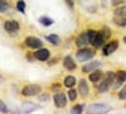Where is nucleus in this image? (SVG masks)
<instances>
[{
	"instance_id": "obj_31",
	"label": "nucleus",
	"mask_w": 126,
	"mask_h": 114,
	"mask_svg": "<svg viewBox=\"0 0 126 114\" xmlns=\"http://www.w3.org/2000/svg\"><path fill=\"white\" fill-rule=\"evenodd\" d=\"M64 1L68 4L69 8H73V5H75V4H73V0H64Z\"/></svg>"
},
{
	"instance_id": "obj_23",
	"label": "nucleus",
	"mask_w": 126,
	"mask_h": 114,
	"mask_svg": "<svg viewBox=\"0 0 126 114\" xmlns=\"http://www.w3.org/2000/svg\"><path fill=\"white\" fill-rule=\"evenodd\" d=\"M16 9L19 10L20 13H24V12H25V1H23V0H19L18 4H16Z\"/></svg>"
},
{
	"instance_id": "obj_16",
	"label": "nucleus",
	"mask_w": 126,
	"mask_h": 114,
	"mask_svg": "<svg viewBox=\"0 0 126 114\" xmlns=\"http://www.w3.org/2000/svg\"><path fill=\"white\" fill-rule=\"evenodd\" d=\"M101 76H102V72L98 71V70H94L92 74L90 75V80H91L92 82H97V81L101 79Z\"/></svg>"
},
{
	"instance_id": "obj_15",
	"label": "nucleus",
	"mask_w": 126,
	"mask_h": 114,
	"mask_svg": "<svg viewBox=\"0 0 126 114\" xmlns=\"http://www.w3.org/2000/svg\"><path fill=\"white\" fill-rule=\"evenodd\" d=\"M113 23L117 24L119 27H125L126 25V17L122 15H115L113 18Z\"/></svg>"
},
{
	"instance_id": "obj_33",
	"label": "nucleus",
	"mask_w": 126,
	"mask_h": 114,
	"mask_svg": "<svg viewBox=\"0 0 126 114\" xmlns=\"http://www.w3.org/2000/svg\"><path fill=\"white\" fill-rule=\"evenodd\" d=\"M1 82H3V77H1V76H0V84H1Z\"/></svg>"
},
{
	"instance_id": "obj_14",
	"label": "nucleus",
	"mask_w": 126,
	"mask_h": 114,
	"mask_svg": "<svg viewBox=\"0 0 126 114\" xmlns=\"http://www.w3.org/2000/svg\"><path fill=\"white\" fill-rule=\"evenodd\" d=\"M78 90H79V92H81V94H82L83 96H87V95H88L90 89H88V86H87V82H86L85 80H81V81H79Z\"/></svg>"
},
{
	"instance_id": "obj_12",
	"label": "nucleus",
	"mask_w": 126,
	"mask_h": 114,
	"mask_svg": "<svg viewBox=\"0 0 126 114\" xmlns=\"http://www.w3.org/2000/svg\"><path fill=\"white\" fill-rule=\"evenodd\" d=\"M103 42H105V37L102 36V33H97L96 34V37L93 38V41H92V45H93V47H96V48H100L102 45H103Z\"/></svg>"
},
{
	"instance_id": "obj_28",
	"label": "nucleus",
	"mask_w": 126,
	"mask_h": 114,
	"mask_svg": "<svg viewBox=\"0 0 126 114\" xmlns=\"http://www.w3.org/2000/svg\"><path fill=\"white\" fill-rule=\"evenodd\" d=\"M119 98L121 99V100H126V86L120 91V94H119Z\"/></svg>"
},
{
	"instance_id": "obj_1",
	"label": "nucleus",
	"mask_w": 126,
	"mask_h": 114,
	"mask_svg": "<svg viewBox=\"0 0 126 114\" xmlns=\"http://www.w3.org/2000/svg\"><path fill=\"white\" fill-rule=\"evenodd\" d=\"M113 79H115V74H113V72H109L107 76L105 77V80L98 85V91L100 92H106L110 89L111 84L113 82Z\"/></svg>"
},
{
	"instance_id": "obj_30",
	"label": "nucleus",
	"mask_w": 126,
	"mask_h": 114,
	"mask_svg": "<svg viewBox=\"0 0 126 114\" xmlns=\"http://www.w3.org/2000/svg\"><path fill=\"white\" fill-rule=\"evenodd\" d=\"M125 0H112V5H119L121 3H124Z\"/></svg>"
},
{
	"instance_id": "obj_8",
	"label": "nucleus",
	"mask_w": 126,
	"mask_h": 114,
	"mask_svg": "<svg viewBox=\"0 0 126 114\" xmlns=\"http://www.w3.org/2000/svg\"><path fill=\"white\" fill-rule=\"evenodd\" d=\"M117 47H119V42H117V41H111L110 43H107L106 46L103 47V55L105 56L111 55L112 52H115V51L117 49Z\"/></svg>"
},
{
	"instance_id": "obj_11",
	"label": "nucleus",
	"mask_w": 126,
	"mask_h": 114,
	"mask_svg": "<svg viewBox=\"0 0 126 114\" xmlns=\"http://www.w3.org/2000/svg\"><path fill=\"white\" fill-rule=\"evenodd\" d=\"M101 67V62L100 61H93V62H90V64L85 65L82 67V71L83 72H90V71H94L96 68Z\"/></svg>"
},
{
	"instance_id": "obj_34",
	"label": "nucleus",
	"mask_w": 126,
	"mask_h": 114,
	"mask_svg": "<svg viewBox=\"0 0 126 114\" xmlns=\"http://www.w3.org/2000/svg\"><path fill=\"white\" fill-rule=\"evenodd\" d=\"M124 42H125V43H126V36H125V37H124Z\"/></svg>"
},
{
	"instance_id": "obj_6",
	"label": "nucleus",
	"mask_w": 126,
	"mask_h": 114,
	"mask_svg": "<svg viewBox=\"0 0 126 114\" xmlns=\"http://www.w3.org/2000/svg\"><path fill=\"white\" fill-rule=\"evenodd\" d=\"M67 104V98L63 92H57L54 95V105L57 108H64Z\"/></svg>"
},
{
	"instance_id": "obj_32",
	"label": "nucleus",
	"mask_w": 126,
	"mask_h": 114,
	"mask_svg": "<svg viewBox=\"0 0 126 114\" xmlns=\"http://www.w3.org/2000/svg\"><path fill=\"white\" fill-rule=\"evenodd\" d=\"M39 99H40V100H48V99H49V96H48V94H46V95H42Z\"/></svg>"
},
{
	"instance_id": "obj_25",
	"label": "nucleus",
	"mask_w": 126,
	"mask_h": 114,
	"mask_svg": "<svg viewBox=\"0 0 126 114\" xmlns=\"http://www.w3.org/2000/svg\"><path fill=\"white\" fill-rule=\"evenodd\" d=\"M102 36L105 37V39H109L110 38V36H111V32H110V28H103L102 29Z\"/></svg>"
},
{
	"instance_id": "obj_5",
	"label": "nucleus",
	"mask_w": 126,
	"mask_h": 114,
	"mask_svg": "<svg viewBox=\"0 0 126 114\" xmlns=\"http://www.w3.org/2000/svg\"><path fill=\"white\" fill-rule=\"evenodd\" d=\"M93 57V51L92 49H88V48H83V49H79L77 52V58L79 61H87L90 58Z\"/></svg>"
},
{
	"instance_id": "obj_21",
	"label": "nucleus",
	"mask_w": 126,
	"mask_h": 114,
	"mask_svg": "<svg viewBox=\"0 0 126 114\" xmlns=\"http://www.w3.org/2000/svg\"><path fill=\"white\" fill-rule=\"evenodd\" d=\"M39 23H40L42 25L48 27V25L53 24V20H52L50 18H48V17H40V18H39Z\"/></svg>"
},
{
	"instance_id": "obj_19",
	"label": "nucleus",
	"mask_w": 126,
	"mask_h": 114,
	"mask_svg": "<svg viewBox=\"0 0 126 114\" xmlns=\"http://www.w3.org/2000/svg\"><path fill=\"white\" fill-rule=\"evenodd\" d=\"M23 108L25 109V112H32V110L39 109V107H38V105H34V104H32L30 101H24V103H23Z\"/></svg>"
},
{
	"instance_id": "obj_7",
	"label": "nucleus",
	"mask_w": 126,
	"mask_h": 114,
	"mask_svg": "<svg viewBox=\"0 0 126 114\" xmlns=\"http://www.w3.org/2000/svg\"><path fill=\"white\" fill-rule=\"evenodd\" d=\"M50 56V52H49V49L47 48H40L38 51H35L34 52V57L39 61H47Z\"/></svg>"
},
{
	"instance_id": "obj_24",
	"label": "nucleus",
	"mask_w": 126,
	"mask_h": 114,
	"mask_svg": "<svg viewBox=\"0 0 126 114\" xmlns=\"http://www.w3.org/2000/svg\"><path fill=\"white\" fill-rule=\"evenodd\" d=\"M115 15H122V17H126V6L116 9V10H115Z\"/></svg>"
},
{
	"instance_id": "obj_29",
	"label": "nucleus",
	"mask_w": 126,
	"mask_h": 114,
	"mask_svg": "<svg viewBox=\"0 0 126 114\" xmlns=\"http://www.w3.org/2000/svg\"><path fill=\"white\" fill-rule=\"evenodd\" d=\"M83 110V107L82 105H77V107H75L72 109V113H81Z\"/></svg>"
},
{
	"instance_id": "obj_10",
	"label": "nucleus",
	"mask_w": 126,
	"mask_h": 114,
	"mask_svg": "<svg viewBox=\"0 0 126 114\" xmlns=\"http://www.w3.org/2000/svg\"><path fill=\"white\" fill-rule=\"evenodd\" d=\"M87 110L90 113H103V112L109 110V107L107 105H103V104H93V105L88 107Z\"/></svg>"
},
{
	"instance_id": "obj_18",
	"label": "nucleus",
	"mask_w": 126,
	"mask_h": 114,
	"mask_svg": "<svg viewBox=\"0 0 126 114\" xmlns=\"http://www.w3.org/2000/svg\"><path fill=\"white\" fill-rule=\"evenodd\" d=\"M63 84H64L66 88H72L73 85L76 84V77H73V76H67L64 79V81H63Z\"/></svg>"
},
{
	"instance_id": "obj_20",
	"label": "nucleus",
	"mask_w": 126,
	"mask_h": 114,
	"mask_svg": "<svg viewBox=\"0 0 126 114\" xmlns=\"http://www.w3.org/2000/svg\"><path fill=\"white\" fill-rule=\"evenodd\" d=\"M46 39L47 41H49V42L52 43V45H59V42H61V39H59V37L58 36H56V34H50V36H47L46 37Z\"/></svg>"
},
{
	"instance_id": "obj_26",
	"label": "nucleus",
	"mask_w": 126,
	"mask_h": 114,
	"mask_svg": "<svg viewBox=\"0 0 126 114\" xmlns=\"http://www.w3.org/2000/svg\"><path fill=\"white\" fill-rule=\"evenodd\" d=\"M68 98H69L72 101H75L76 98H77V92H76V90H69V91H68Z\"/></svg>"
},
{
	"instance_id": "obj_2",
	"label": "nucleus",
	"mask_w": 126,
	"mask_h": 114,
	"mask_svg": "<svg viewBox=\"0 0 126 114\" xmlns=\"http://www.w3.org/2000/svg\"><path fill=\"white\" fill-rule=\"evenodd\" d=\"M40 91H42V88H40L39 85L33 84V85H27V86H24L23 90H22V94H23L24 96H35V95L39 94Z\"/></svg>"
},
{
	"instance_id": "obj_13",
	"label": "nucleus",
	"mask_w": 126,
	"mask_h": 114,
	"mask_svg": "<svg viewBox=\"0 0 126 114\" xmlns=\"http://www.w3.org/2000/svg\"><path fill=\"white\" fill-rule=\"evenodd\" d=\"M63 65H64V67H66L67 70H69V71H72V70L76 68V62L73 61V58H72L71 56H67V57L64 58V61H63Z\"/></svg>"
},
{
	"instance_id": "obj_9",
	"label": "nucleus",
	"mask_w": 126,
	"mask_h": 114,
	"mask_svg": "<svg viewBox=\"0 0 126 114\" xmlns=\"http://www.w3.org/2000/svg\"><path fill=\"white\" fill-rule=\"evenodd\" d=\"M88 42H90V37H88V33H87V32L82 33V34L78 36L77 39H76V45H77L78 47H86V46L88 45Z\"/></svg>"
},
{
	"instance_id": "obj_17",
	"label": "nucleus",
	"mask_w": 126,
	"mask_h": 114,
	"mask_svg": "<svg viewBox=\"0 0 126 114\" xmlns=\"http://www.w3.org/2000/svg\"><path fill=\"white\" fill-rule=\"evenodd\" d=\"M10 9V3L8 0H0V13H6Z\"/></svg>"
},
{
	"instance_id": "obj_4",
	"label": "nucleus",
	"mask_w": 126,
	"mask_h": 114,
	"mask_svg": "<svg viewBox=\"0 0 126 114\" xmlns=\"http://www.w3.org/2000/svg\"><path fill=\"white\" fill-rule=\"evenodd\" d=\"M4 29L10 34L16 33L19 30V23L16 22V20H6V22L4 23Z\"/></svg>"
},
{
	"instance_id": "obj_3",
	"label": "nucleus",
	"mask_w": 126,
	"mask_h": 114,
	"mask_svg": "<svg viewBox=\"0 0 126 114\" xmlns=\"http://www.w3.org/2000/svg\"><path fill=\"white\" fill-rule=\"evenodd\" d=\"M24 42H25V46H28L29 48H33V49L40 48L42 45H43V42H42L39 38H37V37H27Z\"/></svg>"
},
{
	"instance_id": "obj_22",
	"label": "nucleus",
	"mask_w": 126,
	"mask_h": 114,
	"mask_svg": "<svg viewBox=\"0 0 126 114\" xmlns=\"http://www.w3.org/2000/svg\"><path fill=\"white\" fill-rule=\"evenodd\" d=\"M115 79L119 80V81H121V82L126 81V71H119L117 74L115 75Z\"/></svg>"
},
{
	"instance_id": "obj_27",
	"label": "nucleus",
	"mask_w": 126,
	"mask_h": 114,
	"mask_svg": "<svg viewBox=\"0 0 126 114\" xmlns=\"http://www.w3.org/2000/svg\"><path fill=\"white\" fill-rule=\"evenodd\" d=\"M0 112H1V113H8V108H6L5 103L1 99H0Z\"/></svg>"
}]
</instances>
